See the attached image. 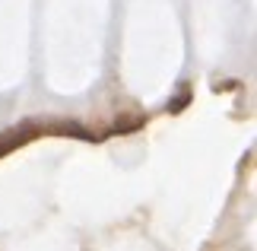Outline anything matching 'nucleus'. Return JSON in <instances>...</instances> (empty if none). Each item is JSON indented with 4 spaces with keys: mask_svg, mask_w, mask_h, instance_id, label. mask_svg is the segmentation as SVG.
Listing matches in <instances>:
<instances>
[{
    "mask_svg": "<svg viewBox=\"0 0 257 251\" xmlns=\"http://www.w3.org/2000/svg\"><path fill=\"white\" fill-rule=\"evenodd\" d=\"M184 105H187V96H178L175 102H169V112H181Z\"/></svg>",
    "mask_w": 257,
    "mask_h": 251,
    "instance_id": "f257e3e1",
    "label": "nucleus"
}]
</instances>
